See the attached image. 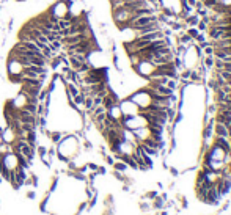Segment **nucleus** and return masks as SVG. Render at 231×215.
<instances>
[{
    "instance_id": "7",
    "label": "nucleus",
    "mask_w": 231,
    "mask_h": 215,
    "mask_svg": "<svg viewBox=\"0 0 231 215\" xmlns=\"http://www.w3.org/2000/svg\"><path fill=\"white\" fill-rule=\"evenodd\" d=\"M72 101H74V104L79 107V105H84V101H85V94L84 93H79L77 96H74L72 98Z\"/></svg>"
},
{
    "instance_id": "4",
    "label": "nucleus",
    "mask_w": 231,
    "mask_h": 215,
    "mask_svg": "<svg viewBox=\"0 0 231 215\" xmlns=\"http://www.w3.org/2000/svg\"><path fill=\"white\" fill-rule=\"evenodd\" d=\"M47 137L52 140V143H60L63 138V133L61 132H52V133H47Z\"/></svg>"
},
{
    "instance_id": "14",
    "label": "nucleus",
    "mask_w": 231,
    "mask_h": 215,
    "mask_svg": "<svg viewBox=\"0 0 231 215\" xmlns=\"http://www.w3.org/2000/svg\"><path fill=\"white\" fill-rule=\"evenodd\" d=\"M27 196H29L30 199H33L35 198V192H29V193H27Z\"/></svg>"
},
{
    "instance_id": "5",
    "label": "nucleus",
    "mask_w": 231,
    "mask_h": 215,
    "mask_svg": "<svg viewBox=\"0 0 231 215\" xmlns=\"http://www.w3.org/2000/svg\"><path fill=\"white\" fill-rule=\"evenodd\" d=\"M222 2V0H203V6H205V8H208V10H211V8H214L215 5H219Z\"/></svg>"
},
{
    "instance_id": "12",
    "label": "nucleus",
    "mask_w": 231,
    "mask_h": 215,
    "mask_svg": "<svg viewBox=\"0 0 231 215\" xmlns=\"http://www.w3.org/2000/svg\"><path fill=\"white\" fill-rule=\"evenodd\" d=\"M190 77V71H184L182 72V79H189Z\"/></svg>"
},
{
    "instance_id": "13",
    "label": "nucleus",
    "mask_w": 231,
    "mask_h": 215,
    "mask_svg": "<svg viewBox=\"0 0 231 215\" xmlns=\"http://www.w3.org/2000/svg\"><path fill=\"white\" fill-rule=\"evenodd\" d=\"M87 168H91L93 171H96V170H98V165H94V163H90V165H88Z\"/></svg>"
},
{
    "instance_id": "9",
    "label": "nucleus",
    "mask_w": 231,
    "mask_h": 215,
    "mask_svg": "<svg viewBox=\"0 0 231 215\" xmlns=\"http://www.w3.org/2000/svg\"><path fill=\"white\" fill-rule=\"evenodd\" d=\"M198 33H200V30H198V29H189V30H187V35H189L190 38H192V39H195Z\"/></svg>"
},
{
    "instance_id": "10",
    "label": "nucleus",
    "mask_w": 231,
    "mask_h": 215,
    "mask_svg": "<svg viewBox=\"0 0 231 215\" xmlns=\"http://www.w3.org/2000/svg\"><path fill=\"white\" fill-rule=\"evenodd\" d=\"M38 154L41 155V159H43V157H47V149H46L44 146H39V148H38Z\"/></svg>"
},
{
    "instance_id": "6",
    "label": "nucleus",
    "mask_w": 231,
    "mask_h": 215,
    "mask_svg": "<svg viewBox=\"0 0 231 215\" xmlns=\"http://www.w3.org/2000/svg\"><path fill=\"white\" fill-rule=\"evenodd\" d=\"M198 16H187L186 19H184V22L187 24V25H190V27H195L197 24H198Z\"/></svg>"
},
{
    "instance_id": "3",
    "label": "nucleus",
    "mask_w": 231,
    "mask_h": 215,
    "mask_svg": "<svg viewBox=\"0 0 231 215\" xmlns=\"http://www.w3.org/2000/svg\"><path fill=\"white\" fill-rule=\"evenodd\" d=\"M215 133L217 137H223V138H228V127L222 123H217L215 126Z\"/></svg>"
},
{
    "instance_id": "11",
    "label": "nucleus",
    "mask_w": 231,
    "mask_h": 215,
    "mask_svg": "<svg viewBox=\"0 0 231 215\" xmlns=\"http://www.w3.org/2000/svg\"><path fill=\"white\" fill-rule=\"evenodd\" d=\"M205 64H206V66H212V64H214V60H212L211 57H208V58H205Z\"/></svg>"
},
{
    "instance_id": "2",
    "label": "nucleus",
    "mask_w": 231,
    "mask_h": 215,
    "mask_svg": "<svg viewBox=\"0 0 231 215\" xmlns=\"http://www.w3.org/2000/svg\"><path fill=\"white\" fill-rule=\"evenodd\" d=\"M135 71H137L140 75H143V77H146V79H149L151 77V74L154 72V69H156V66L151 63V61H146V60H142L137 66L134 68Z\"/></svg>"
},
{
    "instance_id": "15",
    "label": "nucleus",
    "mask_w": 231,
    "mask_h": 215,
    "mask_svg": "<svg viewBox=\"0 0 231 215\" xmlns=\"http://www.w3.org/2000/svg\"><path fill=\"white\" fill-rule=\"evenodd\" d=\"M105 160H107V163H113V159L112 157H107Z\"/></svg>"
},
{
    "instance_id": "1",
    "label": "nucleus",
    "mask_w": 231,
    "mask_h": 215,
    "mask_svg": "<svg viewBox=\"0 0 231 215\" xmlns=\"http://www.w3.org/2000/svg\"><path fill=\"white\" fill-rule=\"evenodd\" d=\"M154 22H157V16L156 14H146V16H140L137 19L129 21V27L134 29V30H137V29H142V27H146V25L154 24Z\"/></svg>"
},
{
    "instance_id": "8",
    "label": "nucleus",
    "mask_w": 231,
    "mask_h": 215,
    "mask_svg": "<svg viewBox=\"0 0 231 215\" xmlns=\"http://www.w3.org/2000/svg\"><path fill=\"white\" fill-rule=\"evenodd\" d=\"M113 168H115V171H124V170H127V165L124 162H118V163H113Z\"/></svg>"
}]
</instances>
